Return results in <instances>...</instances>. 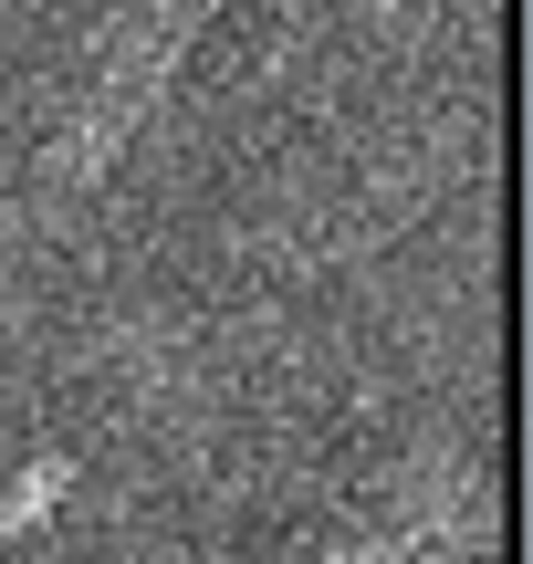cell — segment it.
<instances>
[{"label": "cell", "mask_w": 533, "mask_h": 564, "mask_svg": "<svg viewBox=\"0 0 533 564\" xmlns=\"http://www.w3.org/2000/svg\"><path fill=\"white\" fill-rule=\"evenodd\" d=\"M63 481H74V470H63V449H53V460H32V470H21V491L0 502V533H32L42 512L63 502Z\"/></svg>", "instance_id": "1"}]
</instances>
